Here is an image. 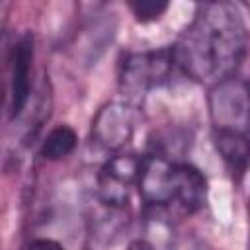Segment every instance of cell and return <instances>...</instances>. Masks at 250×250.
I'll use <instances>...</instances> for the list:
<instances>
[{"label": "cell", "instance_id": "obj_1", "mask_svg": "<svg viewBox=\"0 0 250 250\" xmlns=\"http://www.w3.org/2000/svg\"><path fill=\"white\" fill-rule=\"evenodd\" d=\"M246 47L248 31L240 8L215 2L199 8L170 49L176 70L193 82L213 86L238 74Z\"/></svg>", "mask_w": 250, "mask_h": 250}, {"label": "cell", "instance_id": "obj_2", "mask_svg": "<svg viewBox=\"0 0 250 250\" xmlns=\"http://www.w3.org/2000/svg\"><path fill=\"white\" fill-rule=\"evenodd\" d=\"M174 70L176 64L170 47L129 53L119 66V86L127 96L141 98L166 84Z\"/></svg>", "mask_w": 250, "mask_h": 250}, {"label": "cell", "instance_id": "obj_3", "mask_svg": "<svg viewBox=\"0 0 250 250\" xmlns=\"http://www.w3.org/2000/svg\"><path fill=\"white\" fill-rule=\"evenodd\" d=\"M207 105L213 123V133L248 135L250 102L244 78L236 74L209 86Z\"/></svg>", "mask_w": 250, "mask_h": 250}, {"label": "cell", "instance_id": "obj_4", "mask_svg": "<svg viewBox=\"0 0 250 250\" xmlns=\"http://www.w3.org/2000/svg\"><path fill=\"white\" fill-rule=\"evenodd\" d=\"M145 156L135 152H115L100 168L96 180V199L104 207L125 209L131 189L137 188Z\"/></svg>", "mask_w": 250, "mask_h": 250}, {"label": "cell", "instance_id": "obj_5", "mask_svg": "<svg viewBox=\"0 0 250 250\" xmlns=\"http://www.w3.org/2000/svg\"><path fill=\"white\" fill-rule=\"evenodd\" d=\"M141 111L131 102H109L92 121V145L104 152H119L135 137L141 125Z\"/></svg>", "mask_w": 250, "mask_h": 250}, {"label": "cell", "instance_id": "obj_6", "mask_svg": "<svg viewBox=\"0 0 250 250\" xmlns=\"http://www.w3.org/2000/svg\"><path fill=\"white\" fill-rule=\"evenodd\" d=\"M35 59L33 33H21L10 49V117H20L31 96V72Z\"/></svg>", "mask_w": 250, "mask_h": 250}, {"label": "cell", "instance_id": "obj_7", "mask_svg": "<svg viewBox=\"0 0 250 250\" xmlns=\"http://www.w3.org/2000/svg\"><path fill=\"white\" fill-rule=\"evenodd\" d=\"M207 178L205 174L189 164L176 160L172 172V205L178 207L182 213H195L205 207L207 203Z\"/></svg>", "mask_w": 250, "mask_h": 250}, {"label": "cell", "instance_id": "obj_8", "mask_svg": "<svg viewBox=\"0 0 250 250\" xmlns=\"http://www.w3.org/2000/svg\"><path fill=\"white\" fill-rule=\"evenodd\" d=\"M215 146L229 166V170L236 176H244L248 164V135H229V133H213Z\"/></svg>", "mask_w": 250, "mask_h": 250}, {"label": "cell", "instance_id": "obj_9", "mask_svg": "<svg viewBox=\"0 0 250 250\" xmlns=\"http://www.w3.org/2000/svg\"><path fill=\"white\" fill-rule=\"evenodd\" d=\"M76 145H78L76 131L70 125H57L45 135V139L39 146V154L45 160L57 162V160H62V158L70 156L74 152Z\"/></svg>", "mask_w": 250, "mask_h": 250}, {"label": "cell", "instance_id": "obj_10", "mask_svg": "<svg viewBox=\"0 0 250 250\" xmlns=\"http://www.w3.org/2000/svg\"><path fill=\"white\" fill-rule=\"evenodd\" d=\"M166 10H168V4H160V2H133L131 4V12L143 23L160 20Z\"/></svg>", "mask_w": 250, "mask_h": 250}, {"label": "cell", "instance_id": "obj_11", "mask_svg": "<svg viewBox=\"0 0 250 250\" xmlns=\"http://www.w3.org/2000/svg\"><path fill=\"white\" fill-rule=\"evenodd\" d=\"M27 250H66L59 240H53V238H33L27 246Z\"/></svg>", "mask_w": 250, "mask_h": 250}, {"label": "cell", "instance_id": "obj_12", "mask_svg": "<svg viewBox=\"0 0 250 250\" xmlns=\"http://www.w3.org/2000/svg\"><path fill=\"white\" fill-rule=\"evenodd\" d=\"M8 10H10V4L0 2V39H2V35H4L6 23H8Z\"/></svg>", "mask_w": 250, "mask_h": 250}, {"label": "cell", "instance_id": "obj_13", "mask_svg": "<svg viewBox=\"0 0 250 250\" xmlns=\"http://www.w3.org/2000/svg\"><path fill=\"white\" fill-rule=\"evenodd\" d=\"M127 250H150L148 248V244L146 242H143V240H139V242H135V244H131Z\"/></svg>", "mask_w": 250, "mask_h": 250}, {"label": "cell", "instance_id": "obj_14", "mask_svg": "<svg viewBox=\"0 0 250 250\" xmlns=\"http://www.w3.org/2000/svg\"><path fill=\"white\" fill-rule=\"evenodd\" d=\"M2 105H4V88L0 84V113H2Z\"/></svg>", "mask_w": 250, "mask_h": 250}, {"label": "cell", "instance_id": "obj_15", "mask_svg": "<svg viewBox=\"0 0 250 250\" xmlns=\"http://www.w3.org/2000/svg\"><path fill=\"white\" fill-rule=\"evenodd\" d=\"M201 250H211V248H201Z\"/></svg>", "mask_w": 250, "mask_h": 250}]
</instances>
